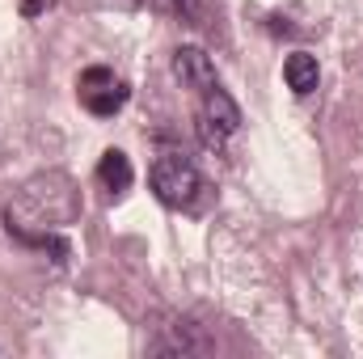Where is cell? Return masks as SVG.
<instances>
[{"label": "cell", "instance_id": "1", "mask_svg": "<svg viewBox=\"0 0 363 359\" xmlns=\"http://www.w3.org/2000/svg\"><path fill=\"white\" fill-rule=\"evenodd\" d=\"M85 211L81 203V186L68 178L64 170H47V174H34L30 182H21V190L9 199L4 207V228L9 237H17L21 245H51L64 263L68 245L55 237L60 228L77 224Z\"/></svg>", "mask_w": 363, "mask_h": 359}, {"label": "cell", "instance_id": "2", "mask_svg": "<svg viewBox=\"0 0 363 359\" xmlns=\"http://www.w3.org/2000/svg\"><path fill=\"white\" fill-rule=\"evenodd\" d=\"M148 186H152V194L169 211H194L199 199H203V190H207L199 165L190 157H182V153H161L152 161V170H148Z\"/></svg>", "mask_w": 363, "mask_h": 359}, {"label": "cell", "instance_id": "3", "mask_svg": "<svg viewBox=\"0 0 363 359\" xmlns=\"http://www.w3.org/2000/svg\"><path fill=\"white\" fill-rule=\"evenodd\" d=\"M194 127H199V140H203L207 148H216V153H220V148L228 144V136H237V131H241V106L220 89V85H211L207 93H199Z\"/></svg>", "mask_w": 363, "mask_h": 359}, {"label": "cell", "instance_id": "4", "mask_svg": "<svg viewBox=\"0 0 363 359\" xmlns=\"http://www.w3.org/2000/svg\"><path fill=\"white\" fill-rule=\"evenodd\" d=\"M127 97H131V89H127L110 68H101V64H93V68H85V72L77 77V101H81L89 114H97V118H114V114L127 106Z\"/></svg>", "mask_w": 363, "mask_h": 359}, {"label": "cell", "instance_id": "5", "mask_svg": "<svg viewBox=\"0 0 363 359\" xmlns=\"http://www.w3.org/2000/svg\"><path fill=\"white\" fill-rule=\"evenodd\" d=\"M174 77L194 93H207L211 85H220L216 64H211V55H207L203 47H178V51H174Z\"/></svg>", "mask_w": 363, "mask_h": 359}, {"label": "cell", "instance_id": "6", "mask_svg": "<svg viewBox=\"0 0 363 359\" xmlns=\"http://www.w3.org/2000/svg\"><path fill=\"white\" fill-rule=\"evenodd\" d=\"M97 182H101V190L106 194H127L131 190V182H135V170H131V157L123 153V148H106L101 153V161H97Z\"/></svg>", "mask_w": 363, "mask_h": 359}, {"label": "cell", "instance_id": "7", "mask_svg": "<svg viewBox=\"0 0 363 359\" xmlns=\"http://www.w3.org/2000/svg\"><path fill=\"white\" fill-rule=\"evenodd\" d=\"M283 81H287V89L296 93V97H308V93L321 85V64H317V55L291 51V55L283 60Z\"/></svg>", "mask_w": 363, "mask_h": 359}, {"label": "cell", "instance_id": "8", "mask_svg": "<svg viewBox=\"0 0 363 359\" xmlns=\"http://www.w3.org/2000/svg\"><path fill=\"white\" fill-rule=\"evenodd\" d=\"M152 351H161V355H186V351H211V343L203 338V334H194V326L190 321H178V326H169V338H157L152 343Z\"/></svg>", "mask_w": 363, "mask_h": 359}, {"label": "cell", "instance_id": "9", "mask_svg": "<svg viewBox=\"0 0 363 359\" xmlns=\"http://www.w3.org/2000/svg\"><path fill=\"white\" fill-rule=\"evenodd\" d=\"M169 9L182 13L186 21H199V0H169Z\"/></svg>", "mask_w": 363, "mask_h": 359}]
</instances>
